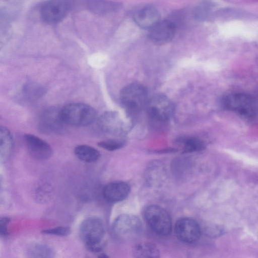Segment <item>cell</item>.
Wrapping results in <instances>:
<instances>
[{"mask_svg":"<svg viewBox=\"0 0 258 258\" xmlns=\"http://www.w3.org/2000/svg\"><path fill=\"white\" fill-rule=\"evenodd\" d=\"M74 153L80 160L87 163L95 162L100 158V152L95 148L86 145H80L74 149Z\"/></svg>","mask_w":258,"mask_h":258,"instance_id":"cell-17","label":"cell"},{"mask_svg":"<svg viewBox=\"0 0 258 258\" xmlns=\"http://www.w3.org/2000/svg\"><path fill=\"white\" fill-rule=\"evenodd\" d=\"M88 5L92 11L99 14L110 13L119 7L117 3L104 0H89Z\"/></svg>","mask_w":258,"mask_h":258,"instance_id":"cell-20","label":"cell"},{"mask_svg":"<svg viewBox=\"0 0 258 258\" xmlns=\"http://www.w3.org/2000/svg\"><path fill=\"white\" fill-rule=\"evenodd\" d=\"M221 103L225 109L235 112L245 117L250 118L254 114L253 100L246 94H229L223 97Z\"/></svg>","mask_w":258,"mask_h":258,"instance_id":"cell-7","label":"cell"},{"mask_svg":"<svg viewBox=\"0 0 258 258\" xmlns=\"http://www.w3.org/2000/svg\"><path fill=\"white\" fill-rule=\"evenodd\" d=\"M62 119L66 124L86 126L96 118L97 112L91 106L83 103H71L61 108Z\"/></svg>","mask_w":258,"mask_h":258,"instance_id":"cell-3","label":"cell"},{"mask_svg":"<svg viewBox=\"0 0 258 258\" xmlns=\"http://www.w3.org/2000/svg\"><path fill=\"white\" fill-rule=\"evenodd\" d=\"M99 257H108L107 255H105V254L104 253H102L101 255L100 254V255L99 256Z\"/></svg>","mask_w":258,"mask_h":258,"instance_id":"cell-27","label":"cell"},{"mask_svg":"<svg viewBox=\"0 0 258 258\" xmlns=\"http://www.w3.org/2000/svg\"><path fill=\"white\" fill-rule=\"evenodd\" d=\"M179 144L185 153H191L203 151L206 148L205 144L201 140L192 137H184L177 139Z\"/></svg>","mask_w":258,"mask_h":258,"instance_id":"cell-18","label":"cell"},{"mask_svg":"<svg viewBox=\"0 0 258 258\" xmlns=\"http://www.w3.org/2000/svg\"><path fill=\"white\" fill-rule=\"evenodd\" d=\"M70 9L68 0H49L41 6L40 15L44 22L54 24L63 19Z\"/></svg>","mask_w":258,"mask_h":258,"instance_id":"cell-9","label":"cell"},{"mask_svg":"<svg viewBox=\"0 0 258 258\" xmlns=\"http://www.w3.org/2000/svg\"><path fill=\"white\" fill-rule=\"evenodd\" d=\"M27 254L30 257H52L54 253L47 245L35 244L29 248Z\"/></svg>","mask_w":258,"mask_h":258,"instance_id":"cell-21","label":"cell"},{"mask_svg":"<svg viewBox=\"0 0 258 258\" xmlns=\"http://www.w3.org/2000/svg\"><path fill=\"white\" fill-rule=\"evenodd\" d=\"M174 230L179 240L188 243L197 241L201 233L199 224L195 220L189 218L178 219L175 224Z\"/></svg>","mask_w":258,"mask_h":258,"instance_id":"cell-10","label":"cell"},{"mask_svg":"<svg viewBox=\"0 0 258 258\" xmlns=\"http://www.w3.org/2000/svg\"><path fill=\"white\" fill-rule=\"evenodd\" d=\"M131 190L128 183L122 181H115L106 184L103 188L104 199L110 203H117L126 199Z\"/></svg>","mask_w":258,"mask_h":258,"instance_id":"cell-14","label":"cell"},{"mask_svg":"<svg viewBox=\"0 0 258 258\" xmlns=\"http://www.w3.org/2000/svg\"><path fill=\"white\" fill-rule=\"evenodd\" d=\"M98 126L103 132L113 135H119L125 132V125L116 111H106L98 119Z\"/></svg>","mask_w":258,"mask_h":258,"instance_id":"cell-12","label":"cell"},{"mask_svg":"<svg viewBox=\"0 0 258 258\" xmlns=\"http://www.w3.org/2000/svg\"><path fill=\"white\" fill-rule=\"evenodd\" d=\"M112 231L115 236L121 241L134 240L142 231L141 221L134 215L121 214L113 222Z\"/></svg>","mask_w":258,"mask_h":258,"instance_id":"cell-4","label":"cell"},{"mask_svg":"<svg viewBox=\"0 0 258 258\" xmlns=\"http://www.w3.org/2000/svg\"><path fill=\"white\" fill-rule=\"evenodd\" d=\"M134 20L139 27L150 30L160 21V14L156 9L146 7L137 11Z\"/></svg>","mask_w":258,"mask_h":258,"instance_id":"cell-15","label":"cell"},{"mask_svg":"<svg viewBox=\"0 0 258 258\" xmlns=\"http://www.w3.org/2000/svg\"><path fill=\"white\" fill-rule=\"evenodd\" d=\"M212 6L208 2H204L197 7L194 14L195 18L199 20H205L210 17Z\"/></svg>","mask_w":258,"mask_h":258,"instance_id":"cell-23","label":"cell"},{"mask_svg":"<svg viewBox=\"0 0 258 258\" xmlns=\"http://www.w3.org/2000/svg\"><path fill=\"white\" fill-rule=\"evenodd\" d=\"M145 217L150 227L158 234L165 236L170 233L171 218L162 207L155 205L149 206L145 210Z\"/></svg>","mask_w":258,"mask_h":258,"instance_id":"cell-5","label":"cell"},{"mask_svg":"<svg viewBox=\"0 0 258 258\" xmlns=\"http://www.w3.org/2000/svg\"><path fill=\"white\" fill-rule=\"evenodd\" d=\"M13 136L5 126L0 127V154L1 160H6L11 153L13 148Z\"/></svg>","mask_w":258,"mask_h":258,"instance_id":"cell-16","label":"cell"},{"mask_svg":"<svg viewBox=\"0 0 258 258\" xmlns=\"http://www.w3.org/2000/svg\"><path fill=\"white\" fill-rule=\"evenodd\" d=\"M120 100L126 113L133 120L140 111L147 106L149 100L148 90L140 84H130L121 90Z\"/></svg>","mask_w":258,"mask_h":258,"instance_id":"cell-2","label":"cell"},{"mask_svg":"<svg viewBox=\"0 0 258 258\" xmlns=\"http://www.w3.org/2000/svg\"><path fill=\"white\" fill-rule=\"evenodd\" d=\"M71 232V229L68 226H58L54 228L43 230L42 233L46 235L66 236Z\"/></svg>","mask_w":258,"mask_h":258,"instance_id":"cell-25","label":"cell"},{"mask_svg":"<svg viewBox=\"0 0 258 258\" xmlns=\"http://www.w3.org/2000/svg\"><path fill=\"white\" fill-rule=\"evenodd\" d=\"M133 254L136 257H158L160 251L153 244L144 242L137 244L133 249Z\"/></svg>","mask_w":258,"mask_h":258,"instance_id":"cell-19","label":"cell"},{"mask_svg":"<svg viewBox=\"0 0 258 258\" xmlns=\"http://www.w3.org/2000/svg\"><path fill=\"white\" fill-rule=\"evenodd\" d=\"M174 110L173 103L163 95L156 96L149 100L146 106L147 114L151 123L159 124L167 121Z\"/></svg>","mask_w":258,"mask_h":258,"instance_id":"cell-6","label":"cell"},{"mask_svg":"<svg viewBox=\"0 0 258 258\" xmlns=\"http://www.w3.org/2000/svg\"><path fill=\"white\" fill-rule=\"evenodd\" d=\"M125 144V142L122 140L109 139L99 142L98 146L106 150L113 151L122 148Z\"/></svg>","mask_w":258,"mask_h":258,"instance_id":"cell-24","label":"cell"},{"mask_svg":"<svg viewBox=\"0 0 258 258\" xmlns=\"http://www.w3.org/2000/svg\"><path fill=\"white\" fill-rule=\"evenodd\" d=\"M176 28V24L172 21H160L149 30V38L155 44L168 43L174 38Z\"/></svg>","mask_w":258,"mask_h":258,"instance_id":"cell-11","label":"cell"},{"mask_svg":"<svg viewBox=\"0 0 258 258\" xmlns=\"http://www.w3.org/2000/svg\"><path fill=\"white\" fill-rule=\"evenodd\" d=\"M105 234V226L99 218L88 217L84 220L80 226V238L90 251L98 252L102 249Z\"/></svg>","mask_w":258,"mask_h":258,"instance_id":"cell-1","label":"cell"},{"mask_svg":"<svg viewBox=\"0 0 258 258\" xmlns=\"http://www.w3.org/2000/svg\"><path fill=\"white\" fill-rule=\"evenodd\" d=\"M10 222L9 217L1 218L0 220V234L1 236H6L8 234V225Z\"/></svg>","mask_w":258,"mask_h":258,"instance_id":"cell-26","label":"cell"},{"mask_svg":"<svg viewBox=\"0 0 258 258\" xmlns=\"http://www.w3.org/2000/svg\"><path fill=\"white\" fill-rule=\"evenodd\" d=\"M44 88L40 85L30 83L24 87V95L29 100H35L40 98L44 93Z\"/></svg>","mask_w":258,"mask_h":258,"instance_id":"cell-22","label":"cell"},{"mask_svg":"<svg viewBox=\"0 0 258 258\" xmlns=\"http://www.w3.org/2000/svg\"><path fill=\"white\" fill-rule=\"evenodd\" d=\"M24 140L30 155L35 159L45 160L52 154L51 146L45 141L31 134H26Z\"/></svg>","mask_w":258,"mask_h":258,"instance_id":"cell-13","label":"cell"},{"mask_svg":"<svg viewBox=\"0 0 258 258\" xmlns=\"http://www.w3.org/2000/svg\"><path fill=\"white\" fill-rule=\"evenodd\" d=\"M66 123L63 121L61 109L50 107L44 110L39 121L40 131L46 134H58L63 130Z\"/></svg>","mask_w":258,"mask_h":258,"instance_id":"cell-8","label":"cell"}]
</instances>
